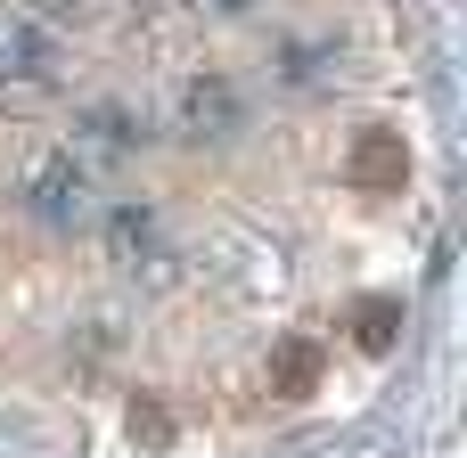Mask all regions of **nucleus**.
Wrapping results in <instances>:
<instances>
[{"mask_svg": "<svg viewBox=\"0 0 467 458\" xmlns=\"http://www.w3.org/2000/svg\"><path fill=\"white\" fill-rule=\"evenodd\" d=\"M25 205H33L41 221H74V213L90 205V156H82V148L33 156V164H25Z\"/></svg>", "mask_w": 467, "mask_h": 458, "instance_id": "obj_1", "label": "nucleus"}, {"mask_svg": "<svg viewBox=\"0 0 467 458\" xmlns=\"http://www.w3.org/2000/svg\"><path fill=\"white\" fill-rule=\"evenodd\" d=\"M49 8H74V0H49Z\"/></svg>", "mask_w": 467, "mask_h": 458, "instance_id": "obj_6", "label": "nucleus"}, {"mask_svg": "<svg viewBox=\"0 0 467 458\" xmlns=\"http://www.w3.org/2000/svg\"><path fill=\"white\" fill-rule=\"evenodd\" d=\"M213 8H246V0H213Z\"/></svg>", "mask_w": 467, "mask_h": 458, "instance_id": "obj_5", "label": "nucleus"}, {"mask_svg": "<svg viewBox=\"0 0 467 458\" xmlns=\"http://www.w3.org/2000/svg\"><path fill=\"white\" fill-rule=\"evenodd\" d=\"M0 74H8V82L49 74V33H41V25H0Z\"/></svg>", "mask_w": 467, "mask_h": 458, "instance_id": "obj_3", "label": "nucleus"}, {"mask_svg": "<svg viewBox=\"0 0 467 458\" xmlns=\"http://www.w3.org/2000/svg\"><path fill=\"white\" fill-rule=\"evenodd\" d=\"M107 254H115V262H148V254H156V213H140V205L107 213Z\"/></svg>", "mask_w": 467, "mask_h": 458, "instance_id": "obj_4", "label": "nucleus"}, {"mask_svg": "<svg viewBox=\"0 0 467 458\" xmlns=\"http://www.w3.org/2000/svg\"><path fill=\"white\" fill-rule=\"evenodd\" d=\"M181 123H189V131H230V123H238V90H230L222 74H197V82L181 90Z\"/></svg>", "mask_w": 467, "mask_h": 458, "instance_id": "obj_2", "label": "nucleus"}]
</instances>
